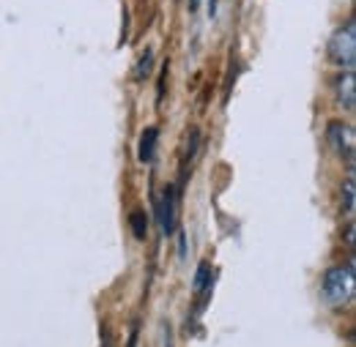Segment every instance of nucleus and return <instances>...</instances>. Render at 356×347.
<instances>
[{
	"instance_id": "2",
	"label": "nucleus",
	"mask_w": 356,
	"mask_h": 347,
	"mask_svg": "<svg viewBox=\"0 0 356 347\" xmlns=\"http://www.w3.org/2000/svg\"><path fill=\"white\" fill-rule=\"evenodd\" d=\"M329 58L337 63V66H346L348 71H354L356 63V22L348 19L329 42Z\"/></svg>"
},
{
	"instance_id": "13",
	"label": "nucleus",
	"mask_w": 356,
	"mask_h": 347,
	"mask_svg": "<svg viewBox=\"0 0 356 347\" xmlns=\"http://www.w3.org/2000/svg\"><path fill=\"white\" fill-rule=\"evenodd\" d=\"M197 3H200V0H189V8L195 11V8H197Z\"/></svg>"
},
{
	"instance_id": "4",
	"label": "nucleus",
	"mask_w": 356,
	"mask_h": 347,
	"mask_svg": "<svg viewBox=\"0 0 356 347\" xmlns=\"http://www.w3.org/2000/svg\"><path fill=\"white\" fill-rule=\"evenodd\" d=\"M159 224H162V232L170 235L173 227H176V192L173 186H168L162 192V203H159Z\"/></svg>"
},
{
	"instance_id": "7",
	"label": "nucleus",
	"mask_w": 356,
	"mask_h": 347,
	"mask_svg": "<svg viewBox=\"0 0 356 347\" xmlns=\"http://www.w3.org/2000/svg\"><path fill=\"white\" fill-rule=\"evenodd\" d=\"M151 69H154V52H151V49H145V55L140 58V66H137L134 77H137V80H145V77L151 74Z\"/></svg>"
},
{
	"instance_id": "9",
	"label": "nucleus",
	"mask_w": 356,
	"mask_h": 347,
	"mask_svg": "<svg viewBox=\"0 0 356 347\" xmlns=\"http://www.w3.org/2000/svg\"><path fill=\"white\" fill-rule=\"evenodd\" d=\"M209 273H211V268H209V262H203V265L197 268V273H195V290H197V293H203V290L209 287V282H211Z\"/></svg>"
},
{
	"instance_id": "1",
	"label": "nucleus",
	"mask_w": 356,
	"mask_h": 347,
	"mask_svg": "<svg viewBox=\"0 0 356 347\" xmlns=\"http://www.w3.org/2000/svg\"><path fill=\"white\" fill-rule=\"evenodd\" d=\"M323 298L332 306H346L354 298V262L334 265L323 273Z\"/></svg>"
},
{
	"instance_id": "10",
	"label": "nucleus",
	"mask_w": 356,
	"mask_h": 347,
	"mask_svg": "<svg viewBox=\"0 0 356 347\" xmlns=\"http://www.w3.org/2000/svg\"><path fill=\"white\" fill-rule=\"evenodd\" d=\"M132 230H134V238L137 241H143L145 238V232H148V221H145V214H132Z\"/></svg>"
},
{
	"instance_id": "8",
	"label": "nucleus",
	"mask_w": 356,
	"mask_h": 347,
	"mask_svg": "<svg viewBox=\"0 0 356 347\" xmlns=\"http://www.w3.org/2000/svg\"><path fill=\"white\" fill-rule=\"evenodd\" d=\"M343 203H346V214L351 217L354 214V175H348L343 183Z\"/></svg>"
},
{
	"instance_id": "11",
	"label": "nucleus",
	"mask_w": 356,
	"mask_h": 347,
	"mask_svg": "<svg viewBox=\"0 0 356 347\" xmlns=\"http://www.w3.org/2000/svg\"><path fill=\"white\" fill-rule=\"evenodd\" d=\"M214 11H217V0H209V14L214 17Z\"/></svg>"
},
{
	"instance_id": "3",
	"label": "nucleus",
	"mask_w": 356,
	"mask_h": 347,
	"mask_svg": "<svg viewBox=\"0 0 356 347\" xmlns=\"http://www.w3.org/2000/svg\"><path fill=\"white\" fill-rule=\"evenodd\" d=\"M329 139H332V145H334V151H337L340 156H348V159H351V153H354V129H351V126H346V124H332V126H329Z\"/></svg>"
},
{
	"instance_id": "12",
	"label": "nucleus",
	"mask_w": 356,
	"mask_h": 347,
	"mask_svg": "<svg viewBox=\"0 0 356 347\" xmlns=\"http://www.w3.org/2000/svg\"><path fill=\"white\" fill-rule=\"evenodd\" d=\"M137 345V331H132V337H129V347Z\"/></svg>"
},
{
	"instance_id": "6",
	"label": "nucleus",
	"mask_w": 356,
	"mask_h": 347,
	"mask_svg": "<svg viewBox=\"0 0 356 347\" xmlns=\"http://www.w3.org/2000/svg\"><path fill=\"white\" fill-rule=\"evenodd\" d=\"M156 139H159V131H156V126H148V129L140 134V162H151L154 159V148H156Z\"/></svg>"
},
{
	"instance_id": "5",
	"label": "nucleus",
	"mask_w": 356,
	"mask_h": 347,
	"mask_svg": "<svg viewBox=\"0 0 356 347\" xmlns=\"http://www.w3.org/2000/svg\"><path fill=\"white\" fill-rule=\"evenodd\" d=\"M334 90H337V101L346 107V110H354L356 104V77L354 71H346L337 83H334Z\"/></svg>"
},
{
	"instance_id": "14",
	"label": "nucleus",
	"mask_w": 356,
	"mask_h": 347,
	"mask_svg": "<svg viewBox=\"0 0 356 347\" xmlns=\"http://www.w3.org/2000/svg\"><path fill=\"white\" fill-rule=\"evenodd\" d=\"M104 347H110V337H104Z\"/></svg>"
}]
</instances>
